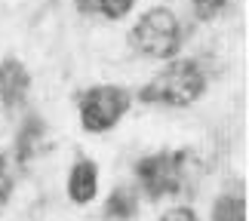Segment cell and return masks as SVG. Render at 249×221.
Wrapping results in <instances>:
<instances>
[{"instance_id": "obj_8", "label": "cell", "mask_w": 249, "mask_h": 221, "mask_svg": "<svg viewBox=\"0 0 249 221\" xmlns=\"http://www.w3.org/2000/svg\"><path fill=\"white\" fill-rule=\"evenodd\" d=\"M139 215V190L132 187H114L105 200V218L111 221H132Z\"/></svg>"}, {"instance_id": "obj_3", "label": "cell", "mask_w": 249, "mask_h": 221, "mask_svg": "<svg viewBox=\"0 0 249 221\" xmlns=\"http://www.w3.org/2000/svg\"><path fill=\"white\" fill-rule=\"evenodd\" d=\"M185 31H181L178 16L169 6H151L139 16V22L129 28V46L148 59L169 62L181 52Z\"/></svg>"}, {"instance_id": "obj_2", "label": "cell", "mask_w": 249, "mask_h": 221, "mask_svg": "<svg viewBox=\"0 0 249 221\" xmlns=\"http://www.w3.org/2000/svg\"><path fill=\"white\" fill-rule=\"evenodd\" d=\"M213 74L206 59H169L163 71H157L139 89V102L163 104V108H188L206 92Z\"/></svg>"}, {"instance_id": "obj_13", "label": "cell", "mask_w": 249, "mask_h": 221, "mask_svg": "<svg viewBox=\"0 0 249 221\" xmlns=\"http://www.w3.org/2000/svg\"><path fill=\"white\" fill-rule=\"evenodd\" d=\"M74 6L83 16H99V0H74Z\"/></svg>"}, {"instance_id": "obj_15", "label": "cell", "mask_w": 249, "mask_h": 221, "mask_svg": "<svg viewBox=\"0 0 249 221\" xmlns=\"http://www.w3.org/2000/svg\"><path fill=\"white\" fill-rule=\"evenodd\" d=\"M0 178H9V153H0Z\"/></svg>"}, {"instance_id": "obj_12", "label": "cell", "mask_w": 249, "mask_h": 221, "mask_svg": "<svg viewBox=\"0 0 249 221\" xmlns=\"http://www.w3.org/2000/svg\"><path fill=\"white\" fill-rule=\"evenodd\" d=\"M160 221H200V218H197V212L191 206H172L169 212H163Z\"/></svg>"}, {"instance_id": "obj_14", "label": "cell", "mask_w": 249, "mask_h": 221, "mask_svg": "<svg viewBox=\"0 0 249 221\" xmlns=\"http://www.w3.org/2000/svg\"><path fill=\"white\" fill-rule=\"evenodd\" d=\"M9 194H13V175H9V178H0V209L6 206Z\"/></svg>"}, {"instance_id": "obj_11", "label": "cell", "mask_w": 249, "mask_h": 221, "mask_svg": "<svg viewBox=\"0 0 249 221\" xmlns=\"http://www.w3.org/2000/svg\"><path fill=\"white\" fill-rule=\"evenodd\" d=\"M139 0H99V16H105L108 22H120L132 13Z\"/></svg>"}, {"instance_id": "obj_10", "label": "cell", "mask_w": 249, "mask_h": 221, "mask_svg": "<svg viewBox=\"0 0 249 221\" xmlns=\"http://www.w3.org/2000/svg\"><path fill=\"white\" fill-rule=\"evenodd\" d=\"M225 6L228 0H191V13H194L197 22H215L225 13Z\"/></svg>"}, {"instance_id": "obj_7", "label": "cell", "mask_w": 249, "mask_h": 221, "mask_svg": "<svg viewBox=\"0 0 249 221\" xmlns=\"http://www.w3.org/2000/svg\"><path fill=\"white\" fill-rule=\"evenodd\" d=\"M43 136H46V123L40 114H28L22 120V126L16 132V148H13V157L18 166H28L37 153L43 151Z\"/></svg>"}, {"instance_id": "obj_6", "label": "cell", "mask_w": 249, "mask_h": 221, "mask_svg": "<svg viewBox=\"0 0 249 221\" xmlns=\"http://www.w3.org/2000/svg\"><path fill=\"white\" fill-rule=\"evenodd\" d=\"M65 187H68L71 203H77V206L92 203L95 194H99V163L89 160V157H77L71 163V169H68Z\"/></svg>"}, {"instance_id": "obj_1", "label": "cell", "mask_w": 249, "mask_h": 221, "mask_svg": "<svg viewBox=\"0 0 249 221\" xmlns=\"http://www.w3.org/2000/svg\"><path fill=\"white\" fill-rule=\"evenodd\" d=\"M200 172H203L200 169V160L191 148L148 153V157H142L136 163L139 187L148 200L194 194L197 181H200Z\"/></svg>"}, {"instance_id": "obj_4", "label": "cell", "mask_w": 249, "mask_h": 221, "mask_svg": "<svg viewBox=\"0 0 249 221\" xmlns=\"http://www.w3.org/2000/svg\"><path fill=\"white\" fill-rule=\"evenodd\" d=\"M129 108H132V95L123 89V86H114V83L89 86L86 92L77 95L80 126L86 132H92V136H105V132H111L129 114Z\"/></svg>"}, {"instance_id": "obj_9", "label": "cell", "mask_w": 249, "mask_h": 221, "mask_svg": "<svg viewBox=\"0 0 249 221\" xmlns=\"http://www.w3.org/2000/svg\"><path fill=\"white\" fill-rule=\"evenodd\" d=\"M213 221H246V197L243 194H222L213 203Z\"/></svg>"}, {"instance_id": "obj_5", "label": "cell", "mask_w": 249, "mask_h": 221, "mask_svg": "<svg viewBox=\"0 0 249 221\" xmlns=\"http://www.w3.org/2000/svg\"><path fill=\"white\" fill-rule=\"evenodd\" d=\"M28 92H31V71L22 59L6 55L0 62V104L6 111H16L28 102Z\"/></svg>"}]
</instances>
